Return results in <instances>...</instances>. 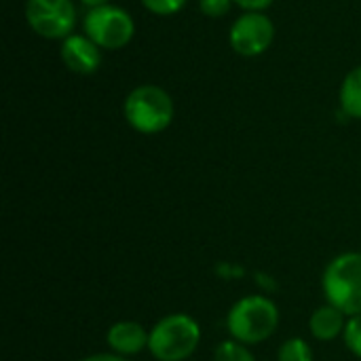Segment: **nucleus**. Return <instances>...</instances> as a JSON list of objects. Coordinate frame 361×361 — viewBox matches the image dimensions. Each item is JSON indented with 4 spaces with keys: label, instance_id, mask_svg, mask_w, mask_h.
<instances>
[{
    "label": "nucleus",
    "instance_id": "nucleus-1",
    "mask_svg": "<svg viewBox=\"0 0 361 361\" xmlns=\"http://www.w3.org/2000/svg\"><path fill=\"white\" fill-rule=\"evenodd\" d=\"M226 328L231 338L241 345H262L279 328V309L267 296H243L231 307L226 315Z\"/></svg>",
    "mask_w": 361,
    "mask_h": 361
},
{
    "label": "nucleus",
    "instance_id": "nucleus-2",
    "mask_svg": "<svg viewBox=\"0 0 361 361\" xmlns=\"http://www.w3.org/2000/svg\"><path fill=\"white\" fill-rule=\"evenodd\" d=\"M127 125L142 135L163 133L176 116L171 95L159 85H140L131 89L123 104Z\"/></svg>",
    "mask_w": 361,
    "mask_h": 361
},
{
    "label": "nucleus",
    "instance_id": "nucleus-3",
    "mask_svg": "<svg viewBox=\"0 0 361 361\" xmlns=\"http://www.w3.org/2000/svg\"><path fill=\"white\" fill-rule=\"evenodd\" d=\"M201 326L186 313H171L159 319L148 338V351L157 361H186L201 345Z\"/></svg>",
    "mask_w": 361,
    "mask_h": 361
},
{
    "label": "nucleus",
    "instance_id": "nucleus-4",
    "mask_svg": "<svg viewBox=\"0 0 361 361\" xmlns=\"http://www.w3.org/2000/svg\"><path fill=\"white\" fill-rule=\"evenodd\" d=\"M326 302L347 317L361 315V252H345L328 262L322 275Z\"/></svg>",
    "mask_w": 361,
    "mask_h": 361
},
{
    "label": "nucleus",
    "instance_id": "nucleus-5",
    "mask_svg": "<svg viewBox=\"0 0 361 361\" xmlns=\"http://www.w3.org/2000/svg\"><path fill=\"white\" fill-rule=\"evenodd\" d=\"M82 32L102 51H118L133 40L135 19L127 8L116 4L87 8L82 19Z\"/></svg>",
    "mask_w": 361,
    "mask_h": 361
},
{
    "label": "nucleus",
    "instance_id": "nucleus-6",
    "mask_svg": "<svg viewBox=\"0 0 361 361\" xmlns=\"http://www.w3.org/2000/svg\"><path fill=\"white\" fill-rule=\"evenodd\" d=\"M30 30L47 40H63L74 34L76 6L72 0H25Z\"/></svg>",
    "mask_w": 361,
    "mask_h": 361
},
{
    "label": "nucleus",
    "instance_id": "nucleus-7",
    "mask_svg": "<svg viewBox=\"0 0 361 361\" xmlns=\"http://www.w3.org/2000/svg\"><path fill=\"white\" fill-rule=\"evenodd\" d=\"M275 23L267 13L243 11L228 30V44L241 57H258L271 49Z\"/></svg>",
    "mask_w": 361,
    "mask_h": 361
},
{
    "label": "nucleus",
    "instance_id": "nucleus-8",
    "mask_svg": "<svg viewBox=\"0 0 361 361\" xmlns=\"http://www.w3.org/2000/svg\"><path fill=\"white\" fill-rule=\"evenodd\" d=\"M59 57L63 66L74 72V74H95L102 66V49L82 32V34H70L68 38L61 40L59 47Z\"/></svg>",
    "mask_w": 361,
    "mask_h": 361
},
{
    "label": "nucleus",
    "instance_id": "nucleus-9",
    "mask_svg": "<svg viewBox=\"0 0 361 361\" xmlns=\"http://www.w3.org/2000/svg\"><path fill=\"white\" fill-rule=\"evenodd\" d=\"M148 338H150V330H146L142 324L129 322V319L112 324L106 334V343H108L110 351L121 357H131V355H137L144 349H148Z\"/></svg>",
    "mask_w": 361,
    "mask_h": 361
},
{
    "label": "nucleus",
    "instance_id": "nucleus-10",
    "mask_svg": "<svg viewBox=\"0 0 361 361\" xmlns=\"http://www.w3.org/2000/svg\"><path fill=\"white\" fill-rule=\"evenodd\" d=\"M347 315L343 311H338L336 307L332 305H324L319 309L313 311L311 319H309V330L313 334L315 341L319 343H332L336 341L338 336L345 334V328H347Z\"/></svg>",
    "mask_w": 361,
    "mask_h": 361
},
{
    "label": "nucleus",
    "instance_id": "nucleus-11",
    "mask_svg": "<svg viewBox=\"0 0 361 361\" xmlns=\"http://www.w3.org/2000/svg\"><path fill=\"white\" fill-rule=\"evenodd\" d=\"M341 112L347 118L361 121V63L347 72L338 89Z\"/></svg>",
    "mask_w": 361,
    "mask_h": 361
},
{
    "label": "nucleus",
    "instance_id": "nucleus-12",
    "mask_svg": "<svg viewBox=\"0 0 361 361\" xmlns=\"http://www.w3.org/2000/svg\"><path fill=\"white\" fill-rule=\"evenodd\" d=\"M277 361H313V349L305 338H288L279 351H277Z\"/></svg>",
    "mask_w": 361,
    "mask_h": 361
},
{
    "label": "nucleus",
    "instance_id": "nucleus-13",
    "mask_svg": "<svg viewBox=\"0 0 361 361\" xmlns=\"http://www.w3.org/2000/svg\"><path fill=\"white\" fill-rule=\"evenodd\" d=\"M214 361H256L247 345H241L233 338L220 343L214 351Z\"/></svg>",
    "mask_w": 361,
    "mask_h": 361
},
{
    "label": "nucleus",
    "instance_id": "nucleus-14",
    "mask_svg": "<svg viewBox=\"0 0 361 361\" xmlns=\"http://www.w3.org/2000/svg\"><path fill=\"white\" fill-rule=\"evenodd\" d=\"M343 341H345L347 349L357 360H361V315H355V317L347 319V328H345Z\"/></svg>",
    "mask_w": 361,
    "mask_h": 361
},
{
    "label": "nucleus",
    "instance_id": "nucleus-15",
    "mask_svg": "<svg viewBox=\"0 0 361 361\" xmlns=\"http://www.w3.org/2000/svg\"><path fill=\"white\" fill-rule=\"evenodd\" d=\"M140 2L146 11H150L152 15H159V17L176 15L186 4V0H140Z\"/></svg>",
    "mask_w": 361,
    "mask_h": 361
},
{
    "label": "nucleus",
    "instance_id": "nucleus-16",
    "mask_svg": "<svg viewBox=\"0 0 361 361\" xmlns=\"http://www.w3.org/2000/svg\"><path fill=\"white\" fill-rule=\"evenodd\" d=\"M233 6H235L233 0H199L201 13L209 19H218V17L228 15Z\"/></svg>",
    "mask_w": 361,
    "mask_h": 361
},
{
    "label": "nucleus",
    "instance_id": "nucleus-17",
    "mask_svg": "<svg viewBox=\"0 0 361 361\" xmlns=\"http://www.w3.org/2000/svg\"><path fill=\"white\" fill-rule=\"evenodd\" d=\"M239 8L243 11H256V13H264L275 0H233Z\"/></svg>",
    "mask_w": 361,
    "mask_h": 361
},
{
    "label": "nucleus",
    "instance_id": "nucleus-18",
    "mask_svg": "<svg viewBox=\"0 0 361 361\" xmlns=\"http://www.w3.org/2000/svg\"><path fill=\"white\" fill-rule=\"evenodd\" d=\"M80 361H129V357H121V355H116V353H95V355H89V357H85V360Z\"/></svg>",
    "mask_w": 361,
    "mask_h": 361
},
{
    "label": "nucleus",
    "instance_id": "nucleus-19",
    "mask_svg": "<svg viewBox=\"0 0 361 361\" xmlns=\"http://www.w3.org/2000/svg\"><path fill=\"white\" fill-rule=\"evenodd\" d=\"M82 6L87 8H97V6H106V4H112V0H80Z\"/></svg>",
    "mask_w": 361,
    "mask_h": 361
}]
</instances>
